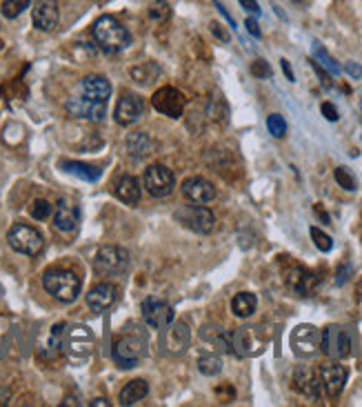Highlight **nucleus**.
I'll list each match as a JSON object with an SVG mask.
<instances>
[{
	"label": "nucleus",
	"instance_id": "nucleus-1",
	"mask_svg": "<svg viewBox=\"0 0 362 407\" xmlns=\"http://www.w3.org/2000/svg\"><path fill=\"white\" fill-rule=\"evenodd\" d=\"M91 34L96 45L105 53H118L132 45V34L123 23H118L114 16H100L91 27Z\"/></svg>",
	"mask_w": 362,
	"mask_h": 407
},
{
	"label": "nucleus",
	"instance_id": "nucleus-2",
	"mask_svg": "<svg viewBox=\"0 0 362 407\" xmlns=\"http://www.w3.org/2000/svg\"><path fill=\"white\" fill-rule=\"evenodd\" d=\"M42 287L47 289V294H51L60 303H73L80 296L82 281L76 272L62 270V267H51L42 274Z\"/></svg>",
	"mask_w": 362,
	"mask_h": 407
},
{
	"label": "nucleus",
	"instance_id": "nucleus-3",
	"mask_svg": "<svg viewBox=\"0 0 362 407\" xmlns=\"http://www.w3.org/2000/svg\"><path fill=\"white\" fill-rule=\"evenodd\" d=\"M132 256L118 245H105L93 256V270L100 276H118L129 270Z\"/></svg>",
	"mask_w": 362,
	"mask_h": 407
},
{
	"label": "nucleus",
	"instance_id": "nucleus-4",
	"mask_svg": "<svg viewBox=\"0 0 362 407\" xmlns=\"http://www.w3.org/2000/svg\"><path fill=\"white\" fill-rule=\"evenodd\" d=\"M7 243L14 252L25 254V256H38L42 248H45L42 234L36 227H31V225H25V223H16L14 227L9 230Z\"/></svg>",
	"mask_w": 362,
	"mask_h": 407
},
{
	"label": "nucleus",
	"instance_id": "nucleus-5",
	"mask_svg": "<svg viewBox=\"0 0 362 407\" xmlns=\"http://www.w3.org/2000/svg\"><path fill=\"white\" fill-rule=\"evenodd\" d=\"M145 354V338L136 334H125L114 343L111 358L120 370H132Z\"/></svg>",
	"mask_w": 362,
	"mask_h": 407
},
{
	"label": "nucleus",
	"instance_id": "nucleus-6",
	"mask_svg": "<svg viewBox=\"0 0 362 407\" xmlns=\"http://www.w3.org/2000/svg\"><path fill=\"white\" fill-rule=\"evenodd\" d=\"M176 220L183 227L196 232V234H211L216 227V216L214 211L207 209L205 205H183L176 209Z\"/></svg>",
	"mask_w": 362,
	"mask_h": 407
},
{
	"label": "nucleus",
	"instance_id": "nucleus-7",
	"mask_svg": "<svg viewBox=\"0 0 362 407\" xmlns=\"http://www.w3.org/2000/svg\"><path fill=\"white\" fill-rule=\"evenodd\" d=\"M143 183H145V189L154 198H165V196H169L174 191V187H176V176H174V171L169 169L167 165L154 163V165H149L145 169Z\"/></svg>",
	"mask_w": 362,
	"mask_h": 407
},
{
	"label": "nucleus",
	"instance_id": "nucleus-8",
	"mask_svg": "<svg viewBox=\"0 0 362 407\" xmlns=\"http://www.w3.org/2000/svg\"><path fill=\"white\" fill-rule=\"evenodd\" d=\"M320 349L329 358H347L351 354V334L340 325H329L320 331Z\"/></svg>",
	"mask_w": 362,
	"mask_h": 407
},
{
	"label": "nucleus",
	"instance_id": "nucleus-9",
	"mask_svg": "<svg viewBox=\"0 0 362 407\" xmlns=\"http://www.w3.org/2000/svg\"><path fill=\"white\" fill-rule=\"evenodd\" d=\"M65 110L69 112V116H73V119H78V121L98 123L105 119L107 103L87 98V96H71V98H67V103H65Z\"/></svg>",
	"mask_w": 362,
	"mask_h": 407
},
{
	"label": "nucleus",
	"instance_id": "nucleus-10",
	"mask_svg": "<svg viewBox=\"0 0 362 407\" xmlns=\"http://www.w3.org/2000/svg\"><path fill=\"white\" fill-rule=\"evenodd\" d=\"M141 312H143L145 323L154 329H165L169 323H174V316H176L172 305L165 303L163 298H154V296L145 298Z\"/></svg>",
	"mask_w": 362,
	"mask_h": 407
},
{
	"label": "nucleus",
	"instance_id": "nucleus-11",
	"mask_svg": "<svg viewBox=\"0 0 362 407\" xmlns=\"http://www.w3.org/2000/svg\"><path fill=\"white\" fill-rule=\"evenodd\" d=\"M152 105L156 112L165 114L167 119H180L185 112V96L172 85H167V87H161L154 94Z\"/></svg>",
	"mask_w": 362,
	"mask_h": 407
},
{
	"label": "nucleus",
	"instance_id": "nucleus-12",
	"mask_svg": "<svg viewBox=\"0 0 362 407\" xmlns=\"http://www.w3.org/2000/svg\"><path fill=\"white\" fill-rule=\"evenodd\" d=\"M189 343H191V329H189L187 323H183V320H178V323H169L163 329L161 345H163V349L167 352V354H172V356L183 354V352H187Z\"/></svg>",
	"mask_w": 362,
	"mask_h": 407
},
{
	"label": "nucleus",
	"instance_id": "nucleus-13",
	"mask_svg": "<svg viewBox=\"0 0 362 407\" xmlns=\"http://www.w3.org/2000/svg\"><path fill=\"white\" fill-rule=\"evenodd\" d=\"M318 374H320V381H323V388H325L327 396L336 399V396L343 394L347 376H349V372H347L345 365H340V363L334 358L329 363H323L320 370H318Z\"/></svg>",
	"mask_w": 362,
	"mask_h": 407
},
{
	"label": "nucleus",
	"instance_id": "nucleus-14",
	"mask_svg": "<svg viewBox=\"0 0 362 407\" xmlns=\"http://www.w3.org/2000/svg\"><path fill=\"white\" fill-rule=\"evenodd\" d=\"M291 347L298 356H311L320 347V331L314 325H298L291 334Z\"/></svg>",
	"mask_w": 362,
	"mask_h": 407
},
{
	"label": "nucleus",
	"instance_id": "nucleus-15",
	"mask_svg": "<svg viewBox=\"0 0 362 407\" xmlns=\"http://www.w3.org/2000/svg\"><path fill=\"white\" fill-rule=\"evenodd\" d=\"M293 388L300 392L302 396L311 401H318L323 394V381H320V374L316 370L307 367V365H300L296 372H293Z\"/></svg>",
	"mask_w": 362,
	"mask_h": 407
},
{
	"label": "nucleus",
	"instance_id": "nucleus-16",
	"mask_svg": "<svg viewBox=\"0 0 362 407\" xmlns=\"http://www.w3.org/2000/svg\"><path fill=\"white\" fill-rule=\"evenodd\" d=\"M31 18L34 25L40 31H54L60 20V7L58 0H36L34 9H31Z\"/></svg>",
	"mask_w": 362,
	"mask_h": 407
},
{
	"label": "nucleus",
	"instance_id": "nucleus-17",
	"mask_svg": "<svg viewBox=\"0 0 362 407\" xmlns=\"http://www.w3.org/2000/svg\"><path fill=\"white\" fill-rule=\"evenodd\" d=\"M183 194L189 202H196V205H209V202L216 198V187L202 176H189L183 183Z\"/></svg>",
	"mask_w": 362,
	"mask_h": 407
},
{
	"label": "nucleus",
	"instance_id": "nucleus-18",
	"mask_svg": "<svg viewBox=\"0 0 362 407\" xmlns=\"http://www.w3.org/2000/svg\"><path fill=\"white\" fill-rule=\"evenodd\" d=\"M143 114H145L143 98H138V96H132V94H125L123 98L118 101V105H116L114 119H116V123H118V125L129 127L136 121H141Z\"/></svg>",
	"mask_w": 362,
	"mask_h": 407
},
{
	"label": "nucleus",
	"instance_id": "nucleus-19",
	"mask_svg": "<svg viewBox=\"0 0 362 407\" xmlns=\"http://www.w3.org/2000/svg\"><path fill=\"white\" fill-rule=\"evenodd\" d=\"M284 283L291 292L300 294V296H311L314 287H316V276L305 270L300 265H293L284 272Z\"/></svg>",
	"mask_w": 362,
	"mask_h": 407
},
{
	"label": "nucleus",
	"instance_id": "nucleus-20",
	"mask_svg": "<svg viewBox=\"0 0 362 407\" xmlns=\"http://www.w3.org/2000/svg\"><path fill=\"white\" fill-rule=\"evenodd\" d=\"M116 298H118V287L114 283H98L89 289L84 301H87L89 309H93V312H105V309H109L116 303Z\"/></svg>",
	"mask_w": 362,
	"mask_h": 407
},
{
	"label": "nucleus",
	"instance_id": "nucleus-21",
	"mask_svg": "<svg viewBox=\"0 0 362 407\" xmlns=\"http://www.w3.org/2000/svg\"><path fill=\"white\" fill-rule=\"evenodd\" d=\"M80 94L87 96V98L107 103V98L111 96V83L100 76V73H89V76L80 80Z\"/></svg>",
	"mask_w": 362,
	"mask_h": 407
},
{
	"label": "nucleus",
	"instance_id": "nucleus-22",
	"mask_svg": "<svg viewBox=\"0 0 362 407\" xmlns=\"http://www.w3.org/2000/svg\"><path fill=\"white\" fill-rule=\"evenodd\" d=\"M78 223H80V211H78V207L71 205V202L60 200L58 207H56V214H54L56 230L62 232V234H71V232H76Z\"/></svg>",
	"mask_w": 362,
	"mask_h": 407
},
{
	"label": "nucleus",
	"instance_id": "nucleus-23",
	"mask_svg": "<svg viewBox=\"0 0 362 407\" xmlns=\"http://www.w3.org/2000/svg\"><path fill=\"white\" fill-rule=\"evenodd\" d=\"M154 149H156V141L147 132H134L127 136V152H129V156L136 160L154 154Z\"/></svg>",
	"mask_w": 362,
	"mask_h": 407
},
{
	"label": "nucleus",
	"instance_id": "nucleus-24",
	"mask_svg": "<svg viewBox=\"0 0 362 407\" xmlns=\"http://www.w3.org/2000/svg\"><path fill=\"white\" fill-rule=\"evenodd\" d=\"M116 196L123 200L125 205H136L141 200V183H138L136 176L125 174L118 183H116Z\"/></svg>",
	"mask_w": 362,
	"mask_h": 407
},
{
	"label": "nucleus",
	"instance_id": "nucleus-25",
	"mask_svg": "<svg viewBox=\"0 0 362 407\" xmlns=\"http://www.w3.org/2000/svg\"><path fill=\"white\" fill-rule=\"evenodd\" d=\"M60 167H62V171H67V174L76 176V178L87 180V183H96V180L100 178V169L98 167L80 163V160H60Z\"/></svg>",
	"mask_w": 362,
	"mask_h": 407
},
{
	"label": "nucleus",
	"instance_id": "nucleus-26",
	"mask_svg": "<svg viewBox=\"0 0 362 407\" xmlns=\"http://www.w3.org/2000/svg\"><path fill=\"white\" fill-rule=\"evenodd\" d=\"M149 394V385L145 379H136V381H129L125 385V388L120 390V405L129 407V405H136L138 401H143L145 396Z\"/></svg>",
	"mask_w": 362,
	"mask_h": 407
},
{
	"label": "nucleus",
	"instance_id": "nucleus-27",
	"mask_svg": "<svg viewBox=\"0 0 362 407\" xmlns=\"http://www.w3.org/2000/svg\"><path fill=\"white\" fill-rule=\"evenodd\" d=\"M67 323H56L51 327L49 336H47V356H58L65 352V343H67Z\"/></svg>",
	"mask_w": 362,
	"mask_h": 407
},
{
	"label": "nucleus",
	"instance_id": "nucleus-28",
	"mask_svg": "<svg viewBox=\"0 0 362 407\" xmlns=\"http://www.w3.org/2000/svg\"><path fill=\"white\" fill-rule=\"evenodd\" d=\"M200 336H202V340L211 343V345L218 347L220 352H231V331L205 325V327H202V331H200Z\"/></svg>",
	"mask_w": 362,
	"mask_h": 407
},
{
	"label": "nucleus",
	"instance_id": "nucleus-29",
	"mask_svg": "<svg viewBox=\"0 0 362 407\" xmlns=\"http://www.w3.org/2000/svg\"><path fill=\"white\" fill-rule=\"evenodd\" d=\"M255 307H258V298L251 292H240L231 301V312L238 318H249L255 312Z\"/></svg>",
	"mask_w": 362,
	"mask_h": 407
},
{
	"label": "nucleus",
	"instance_id": "nucleus-30",
	"mask_svg": "<svg viewBox=\"0 0 362 407\" xmlns=\"http://www.w3.org/2000/svg\"><path fill=\"white\" fill-rule=\"evenodd\" d=\"M231 352L238 358H244L251 354V334L247 327H238L231 331Z\"/></svg>",
	"mask_w": 362,
	"mask_h": 407
},
{
	"label": "nucleus",
	"instance_id": "nucleus-31",
	"mask_svg": "<svg viewBox=\"0 0 362 407\" xmlns=\"http://www.w3.org/2000/svg\"><path fill=\"white\" fill-rule=\"evenodd\" d=\"M314 60L320 65L323 69H327L329 73H334V76H338L340 73V65L334 60V56L329 53L320 42H314Z\"/></svg>",
	"mask_w": 362,
	"mask_h": 407
},
{
	"label": "nucleus",
	"instance_id": "nucleus-32",
	"mask_svg": "<svg viewBox=\"0 0 362 407\" xmlns=\"http://www.w3.org/2000/svg\"><path fill=\"white\" fill-rule=\"evenodd\" d=\"M198 370H200V374H205V376H218V374L222 372V358L218 354H211V352L200 354Z\"/></svg>",
	"mask_w": 362,
	"mask_h": 407
},
{
	"label": "nucleus",
	"instance_id": "nucleus-33",
	"mask_svg": "<svg viewBox=\"0 0 362 407\" xmlns=\"http://www.w3.org/2000/svg\"><path fill=\"white\" fill-rule=\"evenodd\" d=\"M158 76H161V67L154 65V62H143V65H138V67L132 69V78L138 85H149Z\"/></svg>",
	"mask_w": 362,
	"mask_h": 407
},
{
	"label": "nucleus",
	"instance_id": "nucleus-34",
	"mask_svg": "<svg viewBox=\"0 0 362 407\" xmlns=\"http://www.w3.org/2000/svg\"><path fill=\"white\" fill-rule=\"evenodd\" d=\"M51 211H54V205H51L49 200L45 198H38L31 202V207H29V214H31V218L34 220H47L51 216Z\"/></svg>",
	"mask_w": 362,
	"mask_h": 407
},
{
	"label": "nucleus",
	"instance_id": "nucleus-35",
	"mask_svg": "<svg viewBox=\"0 0 362 407\" xmlns=\"http://www.w3.org/2000/svg\"><path fill=\"white\" fill-rule=\"evenodd\" d=\"M29 9V0H5L3 3V16L5 18H18L20 14Z\"/></svg>",
	"mask_w": 362,
	"mask_h": 407
},
{
	"label": "nucleus",
	"instance_id": "nucleus-36",
	"mask_svg": "<svg viewBox=\"0 0 362 407\" xmlns=\"http://www.w3.org/2000/svg\"><path fill=\"white\" fill-rule=\"evenodd\" d=\"M334 176H336V183L343 187V189H347V191H354L356 187H358V183H356V178L349 174V169L347 167H338L336 171H334Z\"/></svg>",
	"mask_w": 362,
	"mask_h": 407
},
{
	"label": "nucleus",
	"instance_id": "nucleus-37",
	"mask_svg": "<svg viewBox=\"0 0 362 407\" xmlns=\"http://www.w3.org/2000/svg\"><path fill=\"white\" fill-rule=\"evenodd\" d=\"M311 239H314V245L320 252H332L334 241H332V236H327L320 227H311Z\"/></svg>",
	"mask_w": 362,
	"mask_h": 407
},
{
	"label": "nucleus",
	"instance_id": "nucleus-38",
	"mask_svg": "<svg viewBox=\"0 0 362 407\" xmlns=\"http://www.w3.org/2000/svg\"><path fill=\"white\" fill-rule=\"evenodd\" d=\"M267 130L275 138H282L287 134V123H284V119L280 114H271L269 116V119H267Z\"/></svg>",
	"mask_w": 362,
	"mask_h": 407
},
{
	"label": "nucleus",
	"instance_id": "nucleus-39",
	"mask_svg": "<svg viewBox=\"0 0 362 407\" xmlns=\"http://www.w3.org/2000/svg\"><path fill=\"white\" fill-rule=\"evenodd\" d=\"M169 14H172V9H169L167 0H154V3L149 5V16H152V20H165L169 18Z\"/></svg>",
	"mask_w": 362,
	"mask_h": 407
},
{
	"label": "nucleus",
	"instance_id": "nucleus-40",
	"mask_svg": "<svg viewBox=\"0 0 362 407\" xmlns=\"http://www.w3.org/2000/svg\"><path fill=\"white\" fill-rule=\"evenodd\" d=\"M251 73L255 78H269L271 76V67L267 60H255L251 65Z\"/></svg>",
	"mask_w": 362,
	"mask_h": 407
},
{
	"label": "nucleus",
	"instance_id": "nucleus-41",
	"mask_svg": "<svg viewBox=\"0 0 362 407\" xmlns=\"http://www.w3.org/2000/svg\"><path fill=\"white\" fill-rule=\"evenodd\" d=\"M320 110H323V114H325V119H327V121L336 123V121L340 119V116H338V110H336V107H334L332 103H323Z\"/></svg>",
	"mask_w": 362,
	"mask_h": 407
},
{
	"label": "nucleus",
	"instance_id": "nucleus-42",
	"mask_svg": "<svg viewBox=\"0 0 362 407\" xmlns=\"http://www.w3.org/2000/svg\"><path fill=\"white\" fill-rule=\"evenodd\" d=\"M209 29H211V34H214L218 40H222V42H229V31H225V29H222L218 23H211V25H209Z\"/></svg>",
	"mask_w": 362,
	"mask_h": 407
},
{
	"label": "nucleus",
	"instance_id": "nucleus-43",
	"mask_svg": "<svg viewBox=\"0 0 362 407\" xmlns=\"http://www.w3.org/2000/svg\"><path fill=\"white\" fill-rule=\"evenodd\" d=\"M244 27H247V31H249L253 38H260L262 36V31H260L258 23H255V18H247V20H244Z\"/></svg>",
	"mask_w": 362,
	"mask_h": 407
},
{
	"label": "nucleus",
	"instance_id": "nucleus-44",
	"mask_svg": "<svg viewBox=\"0 0 362 407\" xmlns=\"http://www.w3.org/2000/svg\"><path fill=\"white\" fill-rule=\"evenodd\" d=\"M238 3L242 5V9H247L249 14H255V16L260 14V5L255 3V0H238Z\"/></svg>",
	"mask_w": 362,
	"mask_h": 407
},
{
	"label": "nucleus",
	"instance_id": "nucleus-45",
	"mask_svg": "<svg viewBox=\"0 0 362 407\" xmlns=\"http://www.w3.org/2000/svg\"><path fill=\"white\" fill-rule=\"evenodd\" d=\"M311 65H314V69H316V73H318V76H320V83H323V87H332V80H329V76H327V73H325V69H323L320 65H318L316 60H311Z\"/></svg>",
	"mask_w": 362,
	"mask_h": 407
},
{
	"label": "nucleus",
	"instance_id": "nucleus-46",
	"mask_svg": "<svg viewBox=\"0 0 362 407\" xmlns=\"http://www.w3.org/2000/svg\"><path fill=\"white\" fill-rule=\"evenodd\" d=\"M347 73L349 76H354V78H360L362 76V67L360 65H356V62H347Z\"/></svg>",
	"mask_w": 362,
	"mask_h": 407
},
{
	"label": "nucleus",
	"instance_id": "nucleus-47",
	"mask_svg": "<svg viewBox=\"0 0 362 407\" xmlns=\"http://www.w3.org/2000/svg\"><path fill=\"white\" fill-rule=\"evenodd\" d=\"M214 3H216V7H218V12L222 14V18H225V20H227V23H229V25H231L233 29H236V23H233V18H231V16L227 14V9H225V7H222V5H220V0H214Z\"/></svg>",
	"mask_w": 362,
	"mask_h": 407
},
{
	"label": "nucleus",
	"instance_id": "nucleus-48",
	"mask_svg": "<svg viewBox=\"0 0 362 407\" xmlns=\"http://www.w3.org/2000/svg\"><path fill=\"white\" fill-rule=\"evenodd\" d=\"M280 62H282V71L287 73V78H289V80L293 83V80H296V76H293V71H291V65H289V60H284V58H282Z\"/></svg>",
	"mask_w": 362,
	"mask_h": 407
},
{
	"label": "nucleus",
	"instance_id": "nucleus-49",
	"mask_svg": "<svg viewBox=\"0 0 362 407\" xmlns=\"http://www.w3.org/2000/svg\"><path fill=\"white\" fill-rule=\"evenodd\" d=\"M347 274H349V265H345L343 270L338 272V278H336V283H338V285H343V283L347 281Z\"/></svg>",
	"mask_w": 362,
	"mask_h": 407
},
{
	"label": "nucleus",
	"instance_id": "nucleus-50",
	"mask_svg": "<svg viewBox=\"0 0 362 407\" xmlns=\"http://www.w3.org/2000/svg\"><path fill=\"white\" fill-rule=\"evenodd\" d=\"M7 403H9V392L0 390V407H3V405H7Z\"/></svg>",
	"mask_w": 362,
	"mask_h": 407
},
{
	"label": "nucleus",
	"instance_id": "nucleus-51",
	"mask_svg": "<svg viewBox=\"0 0 362 407\" xmlns=\"http://www.w3.org/2000/svg\"><path fill=\"white\" fill-rule=\"evenodd\" d=\"M89 405H91V407H98V405H102V407H107L109 403H107V401H105V399H93V401H91Z\"/></svg>",
	"mask_w": 362,
	"mask_h": 407
},
{
	"label": "nucleus",
	"instance_id": "nucleus-52",
	"mask_svg": "<svg viewBox=\"0 0 362 407\" xmlns=\"http://www.w3.org/2000/svg\"><path fill=\"white\" fill-rule=\"evenodd\" d=\"M360 107H362V105H360Z\"/></svg>",
	"mask_w": 362,
	"mask_h": 407
}]
</instances>
